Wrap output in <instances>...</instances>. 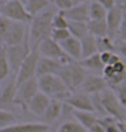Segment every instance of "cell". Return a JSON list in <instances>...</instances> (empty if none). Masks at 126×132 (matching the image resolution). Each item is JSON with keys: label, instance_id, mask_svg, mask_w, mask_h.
Returning <instances> with one entry per match:
<instances>
[{"label": "cell", "instance_id": "1", "mask_svg": "<svg viewBox=\"0 0 126 132\" xmlns=\"http://www.w3.org/2000/svg\"><path fill=\"white\" fill-rule=\"evenodd\" d=\"M58 11L53 5L43 13L33 17L29 25V41L32 48H38L44 41L51 38L54 30L53 20Z\"/></svg>", "mask_w": 126, "mask_h": 132}, {"label": "cell", "instance_id": "2", "mask_svg": "<svg viewBox=\"0 0 126 132\" xmlns=\"http://www.w3.org/2000/svg\"><path fill=\"white\" fill-rule=\"evenodd\" d=\"M29 24L11 21L0 16V41L1 45L10 47L24 43L29 40Z\"/></svg>", "mask_w": 126, "mask_h": 132}, {"label": "cell", "instance_id": "3", "mask_svg": "<svg viewBox=\"0 0 126 132\" xmlns=\"http://www.w3.org/2000/svg\"><path fill=\"white\" fill-rule=\"evenodd\" d=\"M88 72L80 64L79 61H71L63 65L58 76L62 79L72 93L80 89Z\"/></svg>", "mask_w": 126, "mask_h": 132}, {"label": "cell", "instance_id": "4", "mask_svg": "<svg viewBox=\"0 0 126 132\" xmlns=\"http://www.w3.org/2000/svg\"><path fill=\"white\" fill-rule=\"evenodd\" d=\"M38 85L40 92L50 97L52 99H59L65 102L73 93L58 75L39 77Z\"/></svg>", "mask_w": 126, "mask_h": 132}, {"label": "cell", "instance_id": "5", "mask_svg": "<svg viewBox=\"0 0 126 132\" xmlns=\"http://www.w3.org/2000/svg\"><path fill=\"white\" fill-rule=\"evenodd\" d=\"M0 16L26 24H30L33 20V16L27 10L25 3L20 0L0 1Z\"/></svg>", "mask_w": 126, "mask_h": 132}, {"label": "cell", "instance_id": "6", "mask_svg": "<svg viewBox=\"0 0 126 132\" xmlns=\"http://www.w3.org/2000/svg\"><path fill=\"white\" fill-rule=\"evenodd\" d=\"M99 97L105 115L112 117L120 123H124L126 118V107L123 105L115 92L109 88L100 93Z\"/></svg>", "mask_w": 126, "mask_h": 132}, {"label": "cell", "instance_id": "7", "mask_svg": "<svg viewBox=\"0 0 126 132\" xmlns=\"http://www.w3.org/2000/svg\"><path fill=\"white\" fill-rule=\"evenodd\" d=\"M41 54L38 48H33L27 59L22 64L20 69L16 74V81L17 86L24 82L37 77L38 63L41 58Z\"/></svg>", "mask_w": 126, "mask_h": 132}, {"label": "cell", "instance_id": "8", "mask_svg": "<svg viewBox=\"0 0 126 132\" xmlns=\"http://www.w3.org/2000/svg\"><path fill=\"white\" fill-rule=\"evenodd\" d=\"M39 92H40V89H39L37 77L29 79L18 86L16 98V107L23 111H28L29 104Z\"/></svg>", "mask_w": 126, "mask_h": 132}, {"label": "cell", "instance_id": "9", "mask_svg": "<svg viewBox=\"0 0 126 132\" xmlns=\"http://www.w3.org/2000/svg\"><path fill=\"white\" fill-rule=\"evenodd\" d=\"M4 47L5 48L6 55L9 60L10 65H11L12 73L16 75L20 69L22 64L27 59V57L29 56L33 48H31L29 40L24 43L19 44V45Z\"/></svg>", "mask_w": 126, "mask_h": 132}, {"label": "cell", "instance_id": "10", "mask_svg": "<svg viewBox=\"0 0 126 132\" xmlns=\"http://www.w3.org/2000/svg\"><path fill=\"white\" fill-rule=\"evenodd\" d=\"M3 86L0 94V106L1 110L11 111L12 108L16 107V98L17 93V85L15 78L10 77L5 81L2 82Z\"/></svg>", "mask_w": 126, "mask_h": 132}, {"label": "cell", "instance_id": "11", "mask_svg": "<svg viewBox=\"0 0 126 132\" xmlns=\"http://www.w3.org/2000/svg\"><path fill=\"white\" fill-rule=\"evenodd\" d=\"M109 88L107 81L103 75L88 73L79 92H82L90 96H93L102 93Z\"/></svg>", "mask_w": 126, "mask_h": 132}, {"label": "cell", "instance_id": "12", "mask_svg": "<svg viewBox=\"0 0 126 132\" xmlns=\"http://www.w3.org/2000/svg\"><path fill=\"white\" fill-rule=\"evenodd\" d=\"M38 50L41 56L47 57V58L57 60V61H61L64 63L73 61L66 55L61 44L54 41L52 38H48L46 41H44L38 47Z\"/></svg>", "mask_w": 126, "mask_h": 132}, {"label": "cell", "instance_id": "13", "mask_svg": "<svg viewBox=\"0 0 126 132\" xmlns=\"http://www.w3.org/2000/svg\"><path fill=\"white\" fill-rule=\"evenodd\" d=\"M125 15L126 9L120 6H116L108 11L107 17L105 19L108 26V36L115 41L117 40Z\"/></svg>", "mask_w": 126, "mask_h": 132}, {"label": "cell", "instance_id": "14", "mask_svg": "<svg viewBox=\"0 0 126 132\" xmlns=\"http://www.w3.org/2000/svg\"><path fill=\"white\" fill-rule=\"evenodd\" d=\"M64 103L74 111H91L96 113L93 97L82 92L73 93Z\"/></svg>", "mask_w": 126, "mask_h": 132}, {"label": "cell", "instance_id": "15", "mask_svg": "<svg viewBox=\"0 0 126 132\" xmlns=\"http://www.w3.org/2000/svg\"><path fill=\"white\" fill-rule=\"evenodd\" d=\"M64 64L61 61L41 56L38 63L37 78L46 75H58Z\"/></svg>", "mask_w": 126, "mask_h": 132}, {"label": "cell", "instance_id": "16", "mask_svg": "<svg viewBox=\"0 0 126 132\" xmlns=\"http://www.w3.org/2000/svg\"><path fill=\"white\" fill-rule=\"evenodd\" d=\"M62 12L70 22L88 23L91 20L90 3L74 5L72 7L71 9Z\"/></svg>", "mask_w": 126, "mask_h": 132}, {"label": "cell", "instance_id": "17", "mask_svg": "<svg viewBox=\"0 0 126 132\" xmlns=\"http://www.w3.org/2000/svg\"><path fill=\"white\" fill-rule=\"evenodd\" d=\"M51 101L52 98L50 97H48L41 92H39L33 98V100L30 102L28 111L33 115L43 118Z\"/></svg>", "mask_w": 126, "mask_h": 132}, {"label": "cell", "instance_id": "18", "mask_svg": "<svg viewBox=\"0 0 126 132\" xmlns=\"http://www.w3.org/2000/svg\"><path fill=\"white\" fill-rule=\"evenodd\" d=\"M48 124L40 122H28V123H16L8 128L0 129V132H48Z\"/></svg>", "mask_w": 126, "mask_h": 132}, {"label": "cell", "instance_id": "19", "mask_svg": "<svg viewBox=\"0 0 126 132\" xmlns=\"http://www.w3.org/2000/svg\"><path fill=\"white\" fill-rule=\"evenodd\" d=\"M64 52L73 61H80L82 59V47L80 39L71 36L61 44Z\"/></svg>", "mask_w": 126, "mask_h": 132}, {"label": "cell", "instance_id": "20", "mask_svg": "<svg viewBox=\"0 0 126 132\" xmlns=\"http://www.w3.org/2000/svg\"><path fill=\"white\" fill-rule=\"evenodd\" d=\"M80 64L86 69L88 73H95V74H101L102 75L104 68H105V64L103 63L101 60L100 54L98 53L92 55L90 57H86L82 60H80Z\"/></svg>", "mask_w": 126, "mask_h": 132}, {"label": "cell", "instance_id": "21", "mask_svg": "<svg viewBox=\"0 0 126 132\" xmlns=\"http://www.w3.org/2000/svg\"><path fill=\"white\" fill-rule=\"evenodd\" d=\"M63 111H64L63 101L59 100V99H52L48 110L46 111V112L43 118V123L48 124L58 120L62 116Z\"/></svg>", "mask_w": 126, "mask_h": 132}, {"label": "cell", "instance_id": "22", "mask_svg": "<svg viewBox=\"0 0 126 132\" xmlns=\"http://www.w3.org/2000/svg\"><path fill=\"white\" fill-rule=\"evenodd\" d=\"M72 115L73 116V118L76 121L85 127L87 130H89L94 124L97 123L99 119L95 112H91V111H81L73 110Z\"/></svg>", "mask_w": 126, "mask_h": 132}, {"label": "cell", "instance_id": "23", "mask_svg": "<svg viewBox=\"0 0 126 132\" xmlns=\"http://www.w3.org/2000/svg\"><path fill=\"white\" fill-rule=\"evenodd\" d=\"M25 4L28 11L33 17L43 13L54 5L52 0H27Z\"/></svg>", "mask_w": 126, "mask_h": 132}, {"label": "cell", "instance_id": "24", "mask_svg": "<svg viewBox=\"0 0 126 132\" xmlns=\"http://www.w3.org/2000/svg\"><path fill=\"white\" fill-rule=\"evenodd\" d=\"M80 41L81 47H82V59L86 58V57H90L99 53L98 48V42L96 37L88 34L87 36L82 38Z\"/></svg>", "mask_w": 126, "mask_h": 132}, {"label": "cell", "instance_id": "25", "mask_svg": "<svg viewBox=\"0 0 126 132\" xmlns=\"http://www.w3.org/2000/svg\"><path fill=\"white\" fill-rule=\"evenodd\" d=\"M89 34L96 38L108 36V26L105 20H90L87 23Z\"/></svg>", "mask_w": 126, "mask_h": 132}, {"label": "cell", "instance_id": "26", "mask_svg": "<svg viewBox=\"0 0 126 132\" xmlns=\"http://www.w3.org/2000/svg\"><path fill=\"white\" fill-rule=\"evenodd\" d=\"M11 73V68L6 55L5 48L1 45L0 48V81L1 83L9 79Z\"/></svg>", "mask_w": 126, "mask_h": 132}, {"label": "cell", "instance_id": "27", "mask_svg": "<svg viewBox=\"0 0 126 132\" xmlns=\"http://www.w3.org/2000/svg\"><path fill=\"white\" fill-rule=\"evenodd\" d=\"M68 29L72 36L81 40L89 34L87 23H80V22H70L69 21Z\"/></svg>", "mask_w": 126, "mask_h": 132}, {"label": "cell", "instance_id": "28", "mask_svg": "<svg viewBox=\"0 0 126 132\" xmlns=\"http://www.w3.org/2000/svg\"><path fill=\"white\" fill-rule=\"evenodd\" d=\"M98 48L99 53L103 52H116L117 53V41L111 38L109 36L97 38Z\"/></svg>", "mask_w": 126, "mask_h": 132}, {"label": "cell", "instance_id": "29", "mask_svg": "<svg viewBox=\"0 0 126 132\" xmlns=\"http://www.w3.org/2000/svg\"><path fill=\"white\" fill-rule=\"evenodd\" d=\"M108 11L103 5L98 2L92 0L90 2V16L91 20H105Z\"/></svg>", "mask_w": 126, "mask_h": 132}, {"label": "cell", "instance_id": "30", "mask_svg": "<svg viewBox=\"0 0 126 132\" xmlns=\"http://www.w3.org/2000/svg\"><path fill=\"white\" fill-rule=\"evenodd\" d=\"M57 132H89L85 127L74 120L63 122L57 129Z\"/></svg>", "mask_w": 126, "mask_h": 132}, {"label": "cell", "instance_id": "31", "mask_svg": "<svg viewBox=\"0 0 126 132\" xmlns=\"http://www.w3.org/2000/svg\"><path fill=\"white\" fill-rule=\"evenodd\" d=\"M17 123V118L13 111L1 110L0 111V129L8 128Z\"/></svg>", "mask_w": 126, "mask_h": 132}, {"label": "cell", "instance_id": "32", "mask_svg": "<svg viewBox=\"0 0 126 132\" xmlns=\"http://www.w3.org/2000/svg\"><path fill=\"white\" fill-rule=\"evenodd\" d=\"M98 122L105 129V132H121L119 123L117 119L111 116H104L98 119Z\"/></svg>", "mask_w": 126, "mask_h": 132}, {"label": "cell", "instance_id": "33", "mask_svg": "<svg viewBox=\"0 0 126 132\" xmlns=\"http://www.w3.org/2000/svg\"><path fill=\"white\" fill-rule=\"evenodd\" d=\"M72 35L68 29H54L51 35V38L60 44L66 41Z\"/></svg>", "mask_w": 126, "mask_h": 132}, {"label": "cell", "instance_id": "34", "mask_svg": "<svg viewBox=\"0 0 126 132\" xmlns=\"http://www.w3.org/2000/svg\"><path fill=\"white\" fill-rule=\"evenodd\" d=\"M101 60L105 66H109V65H115L122 60V57L119 55L118 53L116 52H103L99 53Z\"/></svg>", "mask_w": 126, "mask_h": 132}, {"label": "cell", "instance_id": "35", "mask_svg": "<svg viewBox=\"0 0 126 132\" xmlns=\"http://www.w3.org/2000/svg\"><path fill=\"white\" fill-rule=\"evenodd\" d=\"M54 29H68L69 20L62 11H58L53 20Z\"/></svg>", "mask_w": 126, "mask_h": 132}, {"label": "cell", "instance_id": "36", "mask_svg": "<svg viewBox=\"0 0 126 132\" xmlns=\"http://www.w3.org/2000/svg\"><path fill=\"white\" fill-rule=\"evenodd\" d=\"M54 6L59 11H66L74 6L73 0H52Z\"/></svg>", "mask_w": 126, "mask_h": 132}, {"label": "cell", "instance_id": "37", "mask_svg": "<svg viewBox=\"0 0 126 132\" xmlns=\"http://www.w3.org/2000/svg\"><path fill=\"white\" fill-rule=\"evenodd\" d=\"M112 90L117 94L118 99L123 104V105L126 107V80L119 86L113 88Z\"/></svg>", "mask_w": 126, "mask_h": 132}, {"label": "cell", "instance_id": "38", "mask_svg": "<svg viewBox=\"0 0 126 132\" xmlns=\"http://www.w3.org/2000/svg\"><path fill=\"white\" fill-rule=\"evenodd\" d=\"M94 1L98 2V4L103 5L107 11H111V10H112L117 6L116 0H94Z\"/></svg>", "mask_w": 126, "mask_h": 132}, {"label": "cell", "instance_id": "39", "mask_svg": "<svg viewBox=\"0 0 126 132\" xmlns=\"http://www.w3.org/2000/svg\"><path fill=\"white\" fill-rule=\"evenodd\" d=\"M117 42H126V15L124 17V20H123V22L122 27H121V29H120Z\"/></svg>", "mask_w": 126, "mask_h": 132}, {"label": "cell", "instance_id": "40", "mask_svg": "<svg viewBox=\"0 0 126 132\" xmlns=\"http://www.w3.org/2000/svg\"><path fill=\"white\" fill-rule=\"evenodd\" d=\"M117 53L126 62V42H117Z\"/></svg>", "mask_w": 126, "mask_h": 132}, {"label": "cell", "instance_id": "41", "mask_svg": "<svg viewBox=\"0 0 126 132\" xmlns=\"http://www.w3.org/2000/svg\"><path fill=\"white\" fill-rule=\"evenodd\" d=\"M88 131L89 132H105V129L104 128V126L99 122H98V123L94 124Z\"/></svg>", "mask_w": 126, "mask_h": 132}, {"label": "cell", "instance_id": "42", "mask_svg": "<svg viewBox=\"0 0 126 132\" xmlns=\"http://www.w3.org/2000/svg\"><path fill=\"white\" fill-rule=\"evenodd\" d=\"M92 0H73V4L74 5H79V4H87L90 3Z\"/></svg>", "mask_w": 126, "mask_h": 132}, {"label": "cell", "instance_id": "43", "mask_svg": "<svg viewBox=\"0 0 126 132\" xmlns=\"http://www.w3.org/2000/svg\"><path fill=\"white\" fill-rule=\"evenodd\" d=\"M116 3H117V6L126 9V0H116Z\"/></svg>", "mask_w": 126, "mask_h": 132}, {"label": "cell", "instance_id": "44", "mask_svg": "<svg viewBox=\"0 0 126 132\" xmlns=\"http://www.w3.org/2000/svg\"><path fill=\"white\" fill-rule=\"evenodd\" d=\"M120 130L121 132H126V123H119Z\"/></svg>", "mask_w": 126, "mask_h": 132}, {"label": "cell", "instance_id": "45", "mask_svg": "<svg viewBox=\"0 0 126 132\" xmlns=\"http://www.w3.org/2000/svg\"><path fill=\"white\" fill-rule=\"evenodd\" d=\"M0 1H11V0H0ZM20 1L23 2V3H26L27 0H20Z\"/></svg>", "mask_w": 126, "mask_h": 132}, {"label": "cell", "instance_id": "46", "mask_svg": "<svg viewBox=\"0 0 126 132\" xmlns=\"http://www.w3.org/2000/svg\"><path fill=\"white\" fill-rule=\"evenodd\" d=\"M124 123H126V118H125V122H124Z\"/></svg>", "mask_w": 126, "mask_h": 132}]
</instances>
